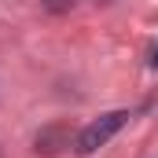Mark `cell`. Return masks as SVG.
<instances>
[{
    "instance_id": "cell-3",
    "label": "cell",
    "mask_w": 158,
    "mask_h": 158,
    "mask_svg": "<svg viewBox=\"0 0 158 158\" xmlns=\"http://www.w3.org/2000/svg\"><path fill=\"white\" fill-rule=\"evenodd\" d=\"M151 63H155V66H158V48H155V55H151Z\"/></svg>"
},
{
    "instance_id": "cell-1",
    "label": "cell",
    "mask_w": 158,
    "mask_h": 158,
    "mask_svg": "<svg viewBox=\"0 0 158 158\" xmlns=\"http://www.w3.org/2000/svg\"><path fill=\"white\" fill-rule=\"evenodd\" d=\"M125 121H129V110H110V114L96 118L92 125H85L81 136H77V155H92V151H99V147L118 132Z\"/></svg>"
},
{
    "instance_id": "cell-2",
    "label": "cell",
    "mask_w": 158,
    "mask_h": 158,
    "mask_svg": "<svg viewBox=\"0 0 158 158\" xmlns=\"http://www.w3.org/2000/svg\"><path fill=\"white\" fill-rule=\"evenodd\" d=\"M74 4H77V0H44V7H48V11H55V15H59V11H70Z\"/></svg>"
}]
</instances>
